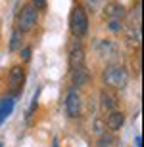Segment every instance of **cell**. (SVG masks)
I'll return each mask as SVG.
<instances>
[{
	"label": "cell",
	"instance_id": "obj_1",
	"mask_svg": "<svg viewBox=\"0 0 144 147\" xmlns=\"http://www.w3.org/2000/svg\"><path fill=\"white\" fill-rule=\"evenodd\" d=\"M102 78H104V84L110 88H115V90H121V88L127 86L129 82V75H127V69L123 65H117V63H113V65L106 67L104 75H102Z\"/></svg>",
	"mask_w": 144,
	"mask_h": 147
},
{
	"label": "cell",
	"instance_id": "obj_2",
	"mask_svg": "<svg viewBox=\"0 0 144 147\" xmlns=\"http://www.w3.org/2000/svg\"><path fill=\"white\" fill-rule=\"evenodd\" d=\"M69 27H71L73 36L83 38L89 31V16H87V10L83 6H75L71 10V16H69Z\"/></svg>",
	"mask_w": 144,
	"mask_h": 147
},
{
	"label": "cell",
	"instance_id": "obj_3",
	"mask_svg": "<svg viewBox=\"0 0 144 147\" xmlns=\"http://www.w3.org/2000/svg\"><path fill=\"white\" fill-rule=\"evenodd\" d=\"M37 10L33 8V4L23 6L19 16H17V31L19 33H29L31 29L37 25Z\"/></svg>",
	"mask_w": 144,
	"mask_h": 147
},
{
	"label": "cell",
	"instance_id": "obj_4",
	"mask_svg": "<svg viewBox=\"0 0 144 147\" xmlns=\"http://www.w3.org/2000/svg\"><path fill=\"white\" fill-rule=\"evenodd\" d=\"M66 111L71 119H77L83 113V105H81V96L75 88H69L66 96Z\"/></svg>",
	"mask_w": 144,
	"mask_h": 147
},
{
	"label": "cell",
	"instance_id": "obj_5",
	"mask_svg": "<svg viewBox=\"0 0 144 147\" xmlns=\"http://www.w3.org/2000/svg\"><path fill=\"white\" fill-rule=\"evenodd\" d=\"M125 13H127V10H125L123 4H119V2H108V4L104 6L106 21H123V19H125Z\"/></svg>",
	"mask_w": 144,
	"mask_h": 147
},
{
	"label": "cell",
	"instance_id": "obj_6",
	"mask_svg": "<svg viewBox=\"0 0 144 147\" xmlns=\"http://www.w3.org/2000/svg\"><path fill=\"white\" fill-rule=\"evenodd\" d=\"M67 63H69V69L75 71V69H81L85 67V50L81 44H75L69 52V57H67Z\"/></svg>",
	"mask_w": 144,
	"mask_h": 147
},
{
	"label": "cell",
	"instance_id": "obj_7",
	"mask_svg": "<svg viewBox=\"0 0 144 147\" xmlns=\"http://www.w3.org/2000/svg\"><path fill=\"white\" fill-rule=\"evenodd\" d=\"M96 50H98V54L106 59H111V57H115L119 52H117V44L113 40H100L96 44Z\"/></svg>",
	"mask_w": 144,
	"mask_h": 147
},
{
	"label": "cell",
	"instance_id": "obj_8",
	"mask_svg": "<svg viewBox=\"0 0 144 147\" xmlns=\"http://www.w3.org/2000/svg\"><path fill=\"white\" fill-rule=\"evenodd\" d=\"M71 80H73V88L77 90V88H83L89 84L90 80V73L87 71V67H81V69H75L71 71Z\"/></svg>",
	"mask_w": 144,
	"mask_h": 147
},
{
	"label": "cell",
	"instance_id": "obj_9",
	"mask_svg": "<svg viewBox=\"0 0 144 147\" xmlns=\"http://www.w3.org/2000/svg\"><path fill=\"white\" fill-rule=\"evenodd\" d=\"M123 122H125V117H123L121 111H111V113L108 115V119H106V126H108V130H110V132L121 130Z\"/></svg>",
	"mask_w": 144,
	"mask_h": 147
},
{
	"label": "cell",
	"instance_id": "obj_10",
	"mask_svg": "<svg viewBox=\"0 0 144 147\" xmlns=\"http://www.w3.org/2000/svg\"><path fill=\"white\" fill-rule=\"evenodd\" d=\"M100 107L104 111H115V107H117V98L113 96L111 92H108V90H102L100 92Z\"/></svg>",
	"mask_w": 144,
	"mask_h": 147
},
{
	"label": "cell",
	"instance_id": "obj_11",
	"mask_svg": "<svg viewBox=\"0 0 144 147\" xmlns=\"http://www.w3.org/2000/svg\"><path fill=\"white\" fill-rule=\"evenodd\" d=\"M23 80H25V73H23V69L19 65L12 67L10 69V86H12V90L17 92V90L23 86Z\"/></svg>",
	"mask_w": 144,
	"mask_h": 147
},
{
	"label": "cell",
	"instance_id": "obj_12",
	"mask_svg": "<svg viewBox=\"0 0 144 147\" xmlns=\"http://www.w3.org/2000/svg\"><path fill=\"white\" fill-rule=\"evenodd\" d=\"M14 105H16V99L12 96H6V98L0 99V124L4 122V119L10 117V113L14 111Z\"/></svg>",
	"mask_w": 144,
	"mask_h": 147
},
{
	"label": "cell",
	"instance_id": "obj_13",
	"mask_svg": "<svg viewBox=\"0 0 144 147\" xmlns=\"http://www.w3.org/2000/svg\"><path fill=\"white\" fill-rule=\"evenodd\" d=\"M127 16V21L131 27H140V17H142V6H140V2H136V4L129 10V13H125Z\"/></svg>",
	"mask_w": 144,
	"mask_h": 147
},
{
	"label": "cell",
	"instance_id": "obj_14",
	"mask_svg": "<svg viewBox=\"0 0 144 147\" xmlns=\"http://www.w3.org/2000/svg\"><path fill=\"white\" fill-rule=\"evenodd\" d=\"M94 147H117V138L113 134H100V138L96 140Z\"/></svg>",
	"mask_w": 144,
	"mask_h": 147
},
{
	"label": "cell",
	"instance_id": "obj_15",
	"mask_svg": "<svg viewBox=\"0 0 144 147\" xmlns=\"http://www.w3.org/2000/svg\"><path fill=\"white\" fill-rule=\"evenodd\" d=\"M19 44H21V33L19 31H14L12 33V38H10V50L14 52V50H19Z\"/></svg>",
	"mask_w": 144,
	"mask_h": 147
},
{
	"label": "cell",
	"instance_id": "obj_16",
	"mask_svg": "<svg viewBox=\"0 0 144 147\" xmlns=\"http://www.w3.org/2000/svg\"><path fill=\"white\" fill-rule=\"evenodd\" d=\"M85 4L90 11H98L102 6H106V0H85Z\"/></svg>",
	"mask_w": 144,
	"mask_h": 147
},
{
	"label": "cell",
	"instance_id": "obj_17",
	"mask_svg": "<svg viewBox=\"0 0 144 147\" xmlns=\"http://www.w3.org/2000/svg\"><path fill=\"white\" fill-rule=\"evenodd\" d=\"M121 27H123V21H108V29H110L111 33L121 31Z\"/></svg>",
	"mask_w": 144,
	"mask_h": 147
},
{
	"label": "cell",
	"instance_id": "obj_18",
	"mask_svg": "<svg viewBox=\"0 0 144 147\" xmlns=\"http://www.w3.org/2000/svg\"><path fill=\"white\" fill-rule=\"evenodd\" d=\"M33 8L35 10H44L46 8V0H33Z\"/></svg>",
	"mask_w": 144,
	"mask_h": 147
},
{
	"label": "cell",
	"instance_id": "obj_19",
	"mask_svg": "<svg viewBox=\"0 0 144 147\" xmlns=\"http://www.w3.org/2000/svg\"><path fill=\"white\" fill-rule=\"evenodd\" d=\"M29 57H31V48H29V46H25V48L21 50V59H23V61H27Z\"/></svg>",
	"mask_w": 144,
	"mask_h": 147
},
{
	"label": "cell",
	"instance_id": "obj_20",
	"mask_svg": "<svg viewBox=\"0 0 144 147\" xmlns=\"http://www.w3.org/2000/svg\"><path fill=\"white\" fill-rule=\"evenodd\" d=\"M94 130L98 132V134H104V126H102L100 120H96V122H94Z\"/></svg>",
	"mask_w": 144,
	"mask_h": 147
},
{
	"label": "cell",
	"instance_id": "obj_21",
	"mask_svg": "<svg viewBox=\"0 0 144 147\" xmlns=\"http://www.w3.org/2000/svg\"><path fill=\"white\" fill-rule=\"evenodd\" d=\"M134 145H136V147H142V138H140V136L134 138Z\"/></svg>",
	"mask_w": 144,
	"mask_h": 147
},
{
	"label": "cell",
	"instance_id": "obj_22",
	"mask_svg": "<svg viewBox=\"0 0 144 147\" xmlns=\"http://www.w3.org/2000/svg\"><path fill=\"white\" fill-rule=\"evenodd\" d=\"M0 147H2V143H0Z\"/></svg>",
	"mask_w": 144,
	"mask_h": 147
}]
</instances>
